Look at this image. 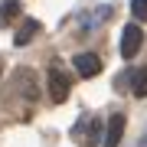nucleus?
<instances>
[{
  "label": "nucleus",
  "mask_w": 147,
  "mask_h": 147,
  "mask_svg": "<svg viewBox=\"0 0 147 147\" xmlns=\"http://www.w3.org/2000/svg\"><path fill=\"white\" fill-rule=\"evenodd\" d=\"M72 134L82 141V147H95V144L101 141V118H95V115H82L79 124L72 127Z\"/></svg>",
  "instance_id": "obj_1"
},
{
  "label": "nucleus",
  "mask_w": 147,
  "mask_h": 147,
  "mask_svg": "<svg viewBox=\"0 0 147 147\" xmlns=\"http://www.w3.org/2000/svg\"><path fill=\"white\" fill-rule=\"evenodd\" d=\"M46 88H49V101H56V105H62L69 98V88H72V79L62 72V69H49L46 75Z\"/></svg>",
  "instance_id": "obj_2"
},
{
  "label": "nucleus",
  "mask_w": 147,
  "mask_h": 147,
  "mask_svg": "<svg viewBox=\"0 0 147 147\" xmlns=\"http://www.w3.org/2000/svg\"><path fill=\"white\" fill-rule=\"evenodd\" d=\"M36 30H39V23H36V20H23L20 26H16V36H13V42H16V46H26V42H30L33 36H36Z\"/></svg>",
  "instance_id": "obj_6"
},
{
  "label": "nucleus",
  "mask_w": 147,
  "mask_h": 147,
  "mask_svg": "<svg viewBox=\"0 0 147 147\" xmlns=\"http://www.w3.org/2000/svg\"><path fill=\"white\" fill-rule=\"evenodd\" d=\"M131 92L137 95V98H144V95H147V65L131 72Z\"/></svg>",
  "instance_id": "obj_8"
},
{
  "label": "nucleus",
  "mask_w": 147,
  "mask_h": 147,
  "mask_svg": "<svg viewBox=\"0 0 147 147\" xmlns=\"http://www.w3.org/2000/svg\"><path fill=\"white\" fill-rule=\"evenodd\" d=\"M131 13L137 20H147V0H131Z\"/></svg>",
  "instance_id": "obj_9"
},
{
  "label": "nucleus",
  "mask_w": 147,
  "mask_h": 147,
  "mask_svg": "<svg viewBox=\"0 0 147 147\" xmlns=\"http://www.w3.org/2000/svg\"><path fill=\"white\" fill-rule=\"evenodd\" d=\"M75 72H79L82 79H95V75L101 72V56H95V53L75 56Z\"/></svg>",
  "instance_id": "obj_4"
},
{
  "label": "nucleus",
  "mask_w": 147,
  "mask_h": 147,
  "mask_svg": "<svg viewBox=\"0 0 147 147\" xmlns=\"http://www.w3.org/2000/svg\"><path fill=\"white\" fill-rule=\"evenodd\" d=\"M124 137V115H111L105 124V147H118Z\"/></svg>",
  "instance_id": "obj_5"
},
{
  "label": "nucleus",
  "mask_w": 147,
  "mask_h": 147,
  "mask_svg": "<svg viewBox=\"0 0 147 147\" xmlns=\"http://www.w3.org/2000/svg\"><path fill=\"white\" fill-rule=\"evenodd\" d=\"M141 42H144V30L137 26V23L124 26V33H121V56H124V59H134L137 53H141Z\"/></svg>",
  "instance_id": "obj_3"
},
{
  "label": "nucleus",
  "mask_w": 147,
  "mask_h": 147,
  "mask_svg": "<svg viewBox=\"0 0 147 147\" xmlns=\"http://www.w3.org/2000/svg\"><path fill=\"white\" fill-rule=\"evenodd\" d=\"M20 13H23V7L16 3V0H3V3H0V26L13 23V20H16Z\"/></svg>",
  "instance_id": "obj_7"
},
{
  "label": "nucleus",
  "mask_w": 147,
  "mask_h": 147,
  "mask_svg": "<svg viewBox=\"0 0 147 147\" xmlns=\"http://www.w3.org/2000/svg\"><path fill=\"white\" fill-rule=\"evenodd\" d=\"M144 147H147V137H144Z\"/></svg>",
  "instance_id": "obj_10"
}]
</instances>
